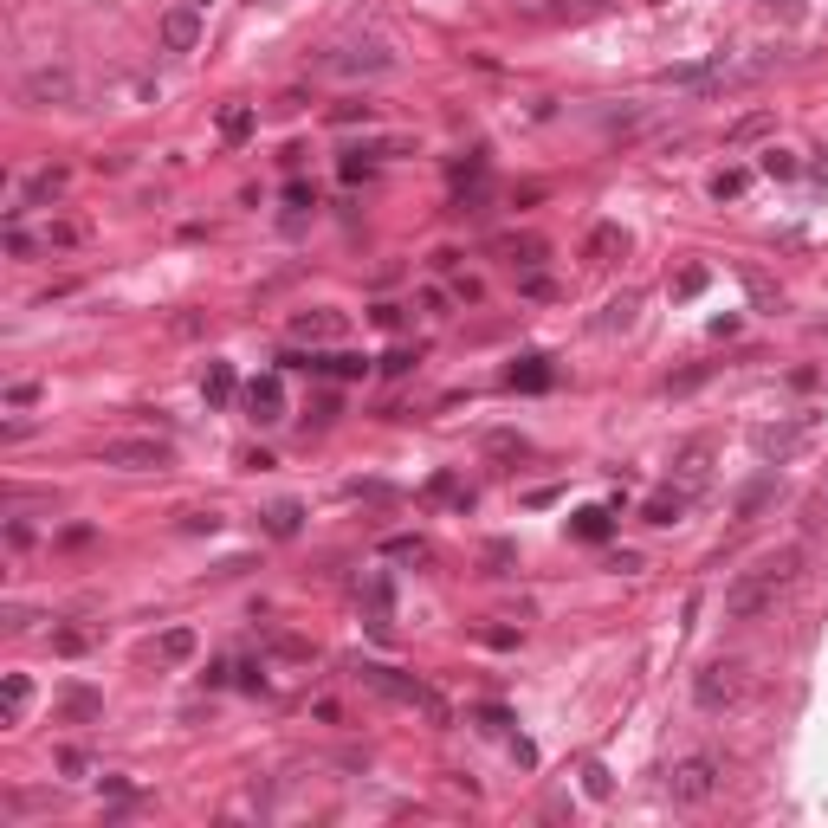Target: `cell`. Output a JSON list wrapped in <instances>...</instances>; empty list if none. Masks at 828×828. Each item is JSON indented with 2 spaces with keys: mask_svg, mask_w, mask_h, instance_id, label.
Here are the masks:
<instances>
[{
  "mask_svg": "<svg viewBox=\"0 0 828 828\" xmlns=\"http://www.w3.org/2000/svg\"><path fill=\"white\" fill-rule=\"evenodd\" d=\"M356 680L376 686V693H382V699H395V706H421L427 719L447 725V699H440L434 686H421L414 673H395V667H382V660H363V667H356Z\"/></svg>",
  "mask_w": 828,
  "mask_h": 828,
  "instance_id": "obj_1",
  "label": "cell"
},
{
  "mask_svg": "<svg viewBox=\"0 0 828 828\" xmlns=\"http://www.w3.org/2000/svg\"><path fill=\"white\" fill-rule=\"evenodd\" d=\"M738 693H744V667L738 660H706V667L693 673V706L699 712H725Z\"/></svg>",
  "mask_w": 828,
  "mask_h": 828,
  "instance_id": "obj_2",
  "label": "cell"
},
{
  "mask_svg": "<svg viewBox=\"0 0 828 828\" xmlns=\"http://www.w3.org/2000/svg\"><path fill=\"white\" fill-rule=\"evenodd\" d=\"M667 796H673V803H686V809L712 803V796H719V764H712V757H686V764H673Z\"/></svg>",
  "mask_w": 828,
  "mask_h": 828,
  "instance_id": "obj_3",
  "label": "cell"
},
{
  "mask_svg": "<svg viewBox=\"0 0 828 828\" xmlns=\"http://www.w3.org/2000/svg\"><path fill=\"white\" fill-rule=\"evenodd\" d=\"M20 98L26 104H72L78 98V78H72V65H33V72L20 78Z\"/></svg>",
  "mask_w": 828,
  "mask_h": 828,
  "instance_id": "obj_4",
  "label": "cell"
},
{
  "mask_svg": "<svg viewBox=\"0 0 828 828\" xmlns=\"http://www.w3.org/2000/svg\"><path fill=\"white\" fill-rule=\"evenodd\" d=\"M770 602H777V583H770L764 570H744L738 583L725 589V615H731V621H751V615H764Z\"/></svg>",
  "mask_w": 828,
  "mask_h": 828,
  "instance_id": "obj_5",
  "label": "cell"
},
{
  "mask_svg": "<svg viewBox=\"0 0 828 828\" xmlns=\"http://www.w3.org/2000/svg\"><path fill=\"white\" fill-rule=\"evenodd\" d=\"M104 466H117V473H162L169 447L162 440H104Z\"/></svg>",
  "mask_w": 828,
  "mask_h": 828,
  "instance_id": "obj_6",
  "label": "cell"
},
{
  "mask_svg": "<svg viewBox=\"0 0 828 828\" xmlns=\"http://www.w3.org/2000/svg\"><path fill=\"white\" fill-rule=\"evenodd\" d=\"M240 408H246V421H253V427H279L285 421V382L279 376H253L240 389Z\"/></svg>",
  "mask_w": 828,
  "mask_h": 828,
  "instance_id": "obj_7",
  "label": "cell"
},
{
  "mask_svg": "<svg viewBox=\"0 0 828 828\" xmlns=\"http://www.w3.org/2000/svg\"><path fill=\"white\" fill-rule=\"evenodd\" d=\"M156 39H162V52H195L201 46V7H188V0L169 7L156 20Z\"/></svg>",
  "mask_w": 828,
  "mask_h": 828,
  "instance_id": "obj_8",
  "label": "cell"
},
{
  "mask_svg": "<svg viewBox=\"0 0 828 828\" xmlns=\"http://www.w3.org/2000/svg\"><path fill=\"white\" fill-rule=\"evenodd\" d=\"M673 486H686V492H706L712 486V447H706V440H686V447H680V460H673Z\"/></svg>",
  "mask_w": 828,
  "mask_h": 828,
  "instance_id": "obj_9",
  "label": "cell"
},
{
  "mask_svg": "<svg viewBox=\"0 0 828 828\" xmlns=\"http://www.w3.org/2000/svg\"><path fill=\"white\" fill-rule=\"evenodd\" d=\"M330 72H343V78H376V72H389V52H382V46H343V52H330Z\"/></svg>",
  "mask_w": 828,
  "mask_h": 828,
  "instance_id": "obj_10",
  "label": "cell"
},
{
  "mask_svg": "<svg viewBox=\"0 0 828 828\" xmlns=\"http://www.w3.org/2000/svg\"><path fill=\"white\" fill-rule=\"evenodd\" d=\"M343 330H350V317L330 311V305H324V311H298V317H292V337H298V343H337Z\"/></svg>",
  "mask_w": 828,
  "mask_h": 828,
  "instance_id": "obj_11",
  "label": "cell"
},
{
  "mask_svg": "<svg viewBox=\"0 0 828 828\" xmlns=\"http://www.w3.org/2000/svg\"><path fill=\"white\" fill-rule=\"evenodd\" d=\"M544 253H550V246L537 240V233H505V240H499V259L512 272H537V266H544Z\"/></svg>",
  "mask_w": 828,
  "mask_h": 828,
  "instance_id": "obj_12",
  "label": "cell"
},
{
  "mask_svg": "<svg viewBox=\"0 0 828 828\" xmlns=\"http://www.w3.org/2000/svg\"><path fill=\"white\" fill-rule=\"evenodd\" d=\"M686 505H693V492H686V486H660L654 499L641 505V518H647V524H680Z\"/></svg>",
  "mask_w": 828,
  "mask_h": 828,
  "instance_id": "obj_13",
  "label": "cell"
},
{
  "mask_svg": "<svg viewBox=\"0 0 828 828\" xmlns=\"http://www.w3.org/2000/svg\"><path fill=\"white\" fill-rule=\"evenodd\" d=\"M583 253H589V266H615V259L628 253V233H621L615 220H602V227H589V246H583Z\"/></svg>",
  "mask_w": 828,
  "mask_h": 828,
  "instance_id": "obj_14",
  "label": "cell"
},
{
  "mask_svg": "<svg viewBox=\"0 0 828 828\" xmlns=\"http://www.w3.org/2000/svg\"><path fill=\"white\" fill-rule=\"evenodd\" d=\"M26 706H33V680H26V673H7V686H0V725H20Z\"/></svg>",
  "mask_w": 828,
  "mask_h": 828,
  "instance_id": "obj_15",
  "label": "cell"
},
{
  "mask_svg": "<svg viewBox=\"0 0 828 828\" xmlns=\"http://www.w3.org/2000/svg\"><path fill=\"white\" fill-rule=\"evenodd\" d=\"M757 570H764V576H770V583H777V589H790L796 576H803V544H783V550H770V557L757 563Z\"/></svg>",
  "mask_w": 828,
  "mask_h": 828,
  "instance_id": "obj_16",
  "label": "cell"
},
{
  "mask_svg": "<svg viewBox=\"0 0 828 828\" xmlns=\"http://www.w3.org/2000/svg\"><path fill=\"white\" fill-rule=\"evenodd\" d=\"M59 719H72V725H91V719H104V699L91 693V686H65V699H59Z\"/></svg>",
  "mask_w": 828,
  "mask_h": 828,
  "instance_id": "obj_17",
  "label": "cell"
},
{
  "mask_svg": "<svg viewBox=\"0 0 828 828\" xmlns=\"http://www.w3.org/2000/svg\"><path fill=\"white\" fill-rule=\"evenodd\" d=\"M201 395H207V408H227L233 395H240V376H233V363H207Z\"/></svg>",
  "mask_w": 828,
  "mask_h": 828,
  "instance_id": "obj_18",
  "label": "cell"
},
{
  "mask_svg": "<svg viewBox=\"0 0 828 828\" xmlns=\"http://www.w3.org/2000/svg\"><path fill=\"white\" fill-rule=\"evenodd\" d=\"M259 524H266V537H298V524H305V505L298 499H279L259 512Z\"/></svg>",
  "mask_w": 828,
  "mask_h": 828,
  "instance_id": "obj_19",
  "label": "cell"
},
{
  "mask_svg": "<svg viewBox=\"0 0 828 828\" xmlns=\"http://www.w3.org/2000/svg\"><path fill=\"white\" fill-rule=\"evenodd\" d=\"M214 123H220V143H246L259 117H253V104H220V117H214Z\"/></svg>",
  "mask_w": 828,
  "mask_h": 828,
  "instance_id": "obj_20",
  "label": "cell"
},
{
  "mask_svg": "<svg viewBox=\"0 0 828 828\" xmlns=\"http://www.w3.org/2000/svg\"><path fill=\"white\" fill-rule=\"evenodd\" d=\"M363 609L376 628H389V609H395V589H389V576H363Z\"/></svg>",
  "mask_w": 828,
  "mask_h": 828,
  "instance_id": "obj_21",
  "label": "cell"
},
{
  "mask_svg": "<svg viewBox=\"0 0 828 828\" xmlns=\"http://www.w3.org/2000/svg\"><path fill=\"white\" fill-rule=\"evenodd\" d=\"M570 531L583 537V544H602V537L615 531V518H609V505H583V512L570 518Z\"/></svg>",
  "mask_w": 828,
  "mask_h": 828,
  "instance_id": "obj_22",
  "label": "cell"
},
{
  "mask_svg": "<svg viewBox=\"0 0 828 828\" xmlns=\"http://www.w3.org/2000/svg\"><path fill=\"white\" fill-rule=\"evenodd\" d=\"M427 492H434L440 505H453V512H473V486H460L453 473H434V479H427Z\"/></svg>",
  "mask_w": 828,
  "mask_h": 828,
  "instance_id": "obj_23",
  "label": "cell"
},
{
  "mask_svg": "<svg viewBox=\"0 0 828 828\" xmlns=\"http://www.w3.org/2000/svg\"><path fill=\"white\" fill-rule=\"evenodd\" d=\"M770 123H777L770 110H751V117H738V123L725 130V143H731V149H744V143H757V136H770Z\"/></svg>",
  "mask_w": 828,
  "mask_h": 828,
  "instance_id": "obj_24",
  "label": "cell"
},
{
  "mask_svg": "<svg viewBox=\"0 0 828 828\" xmlns=\"http://www.w3.org/2000/svg\"><path fill=\"white\" fill-rule=\"evenodd\" d=\"M512 389H550V356H524V363H512Z\"/></svg>",
  "mask_w": 828,
  "mask_h": 828,
  "instance_id": "obj_25",
  "label": "cell"
},
{
  "mask_svg": "<svg viewBox=\"0 0 828 828\" xmlns=\"http://www.w3.org/2000/svg\"><path fill=\"white\" fill-rule=\"evenodd\" d=\"M757 169H764V175H770V182H790V175H803V162H796V156H790V149H777V143H770V149H764V156H757Z\"/></svg>",
  "mask_w": 828,
  "mask_h": 828,
  "instance_id": "obj_26",
  "label": "cell"
},
{
  "mask_svg": "<svg viewBox=\"0 0 828 828\" xmlns=\"http://www.w3.org/2000/svg\"><path fill=\"white\" fill-rule=\"evenodd\" d=\"M195 628H169V634H162V641H156V654L162 660H195Z\"/></svg>",
  "mask_w": 828,
  "mask_h": 828,
  "instance_id": "obj_27",
  "label": "cell"
},
{
  "mask_svg": "<svg viewBox=\"0 0 828 828\" xmlns=\"http://www.w3.org/2000/svg\"><path fill=\"white\" fill-rule=\"evenodd\" d=\"M317 369H324V376H369V356L337 350V356H317Z\"/></svg>",
  "mask_w": 828,
  "mask_h": 828,
  "instance_id": "obj_28",
  "label": "cell"
},
{
  "mask_svg": "<svg viewBox=\"0 0 828 828\" xmlns=\"http://www.w3.org/2000/svg\"><path fill=\"white\" fill-rule=\"evenodd\" d=\"M770 499H777V479L764 473V479H757V486H744V499H738V518H757V512H764Z\"/></svg>",
  "mask_w": 828,
  "mask_h": 828,
  "instance_id": "obj_29",
  "label": "cell"
},
{
  "mask_svg": "<svg viewBox=\"0 0 828 828\" xmlns=\"http://www.w3.org/2000/svg\"><path fill=\"white\" fill-rule=\"evenodd\" d=\"M706 285H712V272H706V266H680V272H673V285H667V292H673V298H699Z\"/></svg>",
  "mask_w": 828,
  "mask_h": 828,
  "instance_id": "obj_30",
  "label": "cell"
},
{
  "mask_svg": "<svg viewBox=\"0 0 828 828\" xmlns=\"http://www.w3.org/2000/svg\"><path fill=\"white\" fill-rule=\"evenodd\" d=\"M744 188H751V169H719L712 175V201H738Z\"/></svg>",
  "mask_w": 828,
  "mask_h": 828,
  "instance_id": "obj_31",
  "label": "cell"
},
{
  "mask_svg": "<svg viewBox=\"0 0 828 828\" xmlns=\"http://www.w3.org/2000/svg\"><path fill=\"white\" fill-rule=\"evenodd\" d=\"M52 195H65V169H39L26 182V201H52Z\"/></svg>",
  "mask_w": 828,
  "mask_h": 828,
  "instance_id": "obj_32",
  "label": "cell"
},
{
  "mask_svg": "<svg viewBox=\"0 0 828 828\" xmlns=\"http://www.w3.org/2000/svg\"><path fill=\"white\" fill-rule=\"evenodd\" d=\"M628 324H634V298L621 292L615 305H602V317H596V330H628Z\"/></svg>",
  "mask_w": 828,
  "mask_h": 828,
  "instance_id": "obj_33",
  "label": "cell"
},
{
  "mask_svg": "<svg viewBox=\"0 0 828 828\" xmlns=\"http://www.w3.org/2000/svg\"><path fill=\"white\" fill-rule=\"evenodd\" d=\"M46 246H52V253H65V246H85V227H78V220H52V227H46Z\"/></svg>",
  "mask_w": 828,
  "mask_h": 828,
  "instance_id": "obj_34",
  "label": "cell"
},
{
  "mask_svg": "<svg viewBox=\"0 0 828 828\" xmlns=\"http://www.w3.org/2000/svg\"><path fill=\"white\" fill-rule=\"evenodd\" d=\"M382 557H395V563H427V544H421V537H389V544H382Z\"/></svg>",
  "mask_w": 828,
  "mask_h": 828,
  "instance_id": "obj_35",
  "label": "cell"
},
{
  "mask_svg": "<svg viewBox=\"0 0 828 828\" xmlns=\"http://www.w3.org/2000/svg\"><path fill=\"white\" fill-rule=\"evenodd\" d=\"M583 790H589V796H596V803H602V796L615 790V777H609V770H602V764H583Z\"/></svg>",
  "mask_w": 828,
  "mask_h": 828,
  "instance_id": "obj_36",
  "label": "cell"
},
{
  "mask_svg": "<svg viewBox=\"0 0 828 828\" xmlns=\"http://www.w3.org/2000/svg\"><path fill=\"white\" fill-rule=\"evenodd\" d=\"M285 207H292V227H298V214H305V207H317V188L292 182V188H285Z\"/></svg>",
  "mask_w": 828,
  "mask_h": 828,
  "instance_id": "obj_37",
  "label": "cell"
},
{
  "mask_svg": "<svg viewBox=\"0 0 828 828\" xmlns=\"http://www.w3.org/2000/svg\"><path fill=\"white\" fill-rule=\"evenodd\" d=\"M369 169H376V162H369V156H363V149H350V156H343V162H337V175H343V182H363V175H369Z\"/></svg>",
  "mask_w": 828,
  "mask_h": 828,
  "instance_id": "obj_38",
  "label": "cell"
},
{
  "mask_svg": "<svg viewBox=\"0 0 828 828\" xmlns=\"http://www.w3.org/2000/svg\"><path fill=\"white\" fill-rule=\"evenodd\" d=\"M7 253L13 259H33V233H26L20 220H7Z\"/></svg>",
  "mask_w": 828,
  "mask_h": 828,
  "instance_id": "obj_39",
  "label": "cell"
},
{
  "mask_svg": "<svg viewBox=\"0 0 828 828\" xmlns=\"http://www.w3.org/2000/svg\"><path fill=\"white\" fill-rule=\"evenodd\" d=\"M52 647H59V654H85L91 634H85V628H59V634H52Z\"/></svg>",
  "mask_w": 828,
  "mask_h": 828,
  "instance_id": "obj_40",
  "label": "cell"
},
{
  "mask_svg": "<svg viewBox=\"0 0 828 828\" xmlns=\"http://www.w3.org/2000/svg\"><path fill=\"white\" fill-rule=\"evenodd\" d=\"M486 447L499 453V460H524V434H492Z\"/></svg>",
  "mask_w": 828,
  "mask_h": 828,
  "instance_id": "obj_41",
  "label": "cell"
},
{
  "mask_svg": "<svg viewBox=\"0 0 828 828\" xmlns=\"http://www.w3.org/2000/svg\"><path fill=\"white\" fill-rule=\"evenodd\" d=\"M414 363H421V350H389V356H382V369H389V376H408Z\"/></svg>",
  "mask_w": 828,
  "mask_h": 828,
  "instance_id": "obj_42",
  "label": "cell"
},
{
  "mask_svg": "<svg viewBox=\"0 0 828 828\" xmlns=\"http://www.w3.org/2000/svg\"><path fill=\"white\" fill-rule=\"evenodd\" d=\"M518 285H524V298H557V285H550V279H544V272H524V279H518Z\"/></svg>",
  "mask_w": 828,
  "mask_h": 828,
  "instance_id": "obj_43",
  "label": "cell"
},
{
  "mask_svg": "<svg viewBox=\"0 0 828 828\" xmlns=\"http://www.w3.org/2000/svg\"><path fill=\"white\" fill-rule=\"evenodd\" d=\"M39 402V382H13L7 389V408H33Z\"/></svg>",
  "mask_w": 828,
  "mask_h": 828,
  "instance_id": "obj_44",
  "label": "cell"
},
{
  "mask_svg": "<svg viewBox=\"0 0 828 828\" xmlns=\"http://www.w3.org/2000/svg\"><path fill=\"white\" fill-rule=\"evenodd\" d=\"M369 317H376V330H402V305H389V298H382Z\"/></svg>",
  "mask_w": 828,
  "mask_h": 828,
  "instance_id": "obj_45",
  "label": "cell"
},
{
  "mask_svg": "<svg viewBox=\"0 0 828 828\" xmlns=\"http://www.w3.org/2000/svg\"><path fill=\"white\" fill-rule=\"evenodd\" d=\"M744 285H751V298H757V305H777V292H770V279H764V272H744Z\"/></svg>",
  "mask_w": 828,
  "mask_h": 828,
  "instance_id": "obj_46",
  "label": "cell"
},
{
  "mask_svg": "<svg viewBox=\"0 0 828 828\" xmlns=\"http://www.w3.org/2000/svg\"><path fill=\"white\" fill-rule=\"evenodd\" d=\"M59 770H65V777H85L91 757H85V751H59Z\"/></svg>",
  "mask_w": 828,
  "mask_h": 828,
  "instance_id": "obj_47",
  "label": "cell"
},
{
  "mask_svg": "<svg viewBox=\"0 0 828 828\" xmlns=\"http://www.w3.org/2000/svg\"><path fill=\"white\" fill-rule=\"evenodd\" d=\"M764 13H777V20H803V0H764Z\"/></svg>",
  "mask_w": 828,
  "mask_h": 828,
  "instance_id": "obj_48",
  "label": "cell"
},
{
  "mask_svg": "<svg viewBox=\"0 0 828 828\" xmlns=\"http://www.w3.org/2000/svg\"><path fill=\"white\" fill-rule=\"evenodd\" d=\"M7 544H13V550H26V544H33V524L13 518V524H7Z\"/></svg>",
  "mask_w": 828,
  "mask_h": 828,
  "instance_id": "obj_49",
  "label": "cell"
},
{
  "mask_svg": "<svg viewBox=\"0 0 828 828\" xmlns=\"http://www.w3.org/2000/svg\"><path fill=\"white\" fill-rule=\"evenodd\" d=\"M330 117H337V123H369V104H337Z\"/></svg>",
  "mask_w": 828,
  "mask_h": 828,
  "instance_id": "obj_50",
  "label": "cell"
},
{
  "mask_svg": "<svg viewBox=\"0 0 828 828\" xmlns=\"http://www.w3.org/2000/svg\"><path fill=\"white\" fill-rule=\"evenodd\" d=\"M311 421L324 427V421H337V395H317V408H311Z\"/></svg>",
  "mask_w": 828,
  "mask_h": 828,
  "instance_id": "obj_51",
  "label": "cell"
},
{
  "mask_svg": "<svg viewBox=\"0 0 828 828\" xmlns=\"http://www.w3.org/2000/svg\"><path fill=\"white\" fill-rule=\"evenodd\" d=\"M59 544H65V550H85V544H91V524H72V531H65Z\"/></svg>",
  "mask_w": 828,
  "mask_h": 828,
  "instance_id": "obj_52",
  "label": "cell"
},
{
  "mask_svg": "<svg viewBox=\"0 0 828 828\" xmlns=\"http://www.w3.org/2000/svg\"><path fill=\"white\" fill-rule=\"evenodd\" d=\"M188 7H214V0H188Z\"/></svg>",
  "mask_w": 828,
  "mask_h": 828,
  "instance_id": "obj_53",
  "label": "cell"
}]
</instances>
